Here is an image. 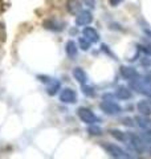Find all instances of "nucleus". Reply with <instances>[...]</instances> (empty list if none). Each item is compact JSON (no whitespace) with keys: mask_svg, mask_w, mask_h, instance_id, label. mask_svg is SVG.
I'll return each instance as SVG.
<instances>
[{"mask_svg":"<svg viewBox=\"0 0 151 159\" xmlns=\"http://www.w3.org/2000/svg\"><path fill=\"white\" fill-rule=\"evenodd\" d=\"M78 116L81 117V119H84V121L88 122V123H93L95 121L94 114L90 110H88V109H80V110H78Z\"/></svg>","mask_w":151,"mask_h":159,"instance_id":"nucleus-1","label":"nucleus"},{"mask_svg":"<svg viewBox=\"0 0 151 159\" xmlns=\"http://www.w3.org/2000/svg\"><path fill=\"white\" fill-rule=\"evenodd\" d=\"M138 107H139V110L142 111L143 114H147V116L150 114V107L146 105V102H140L139 105H138Z\"/></svg>","mask_w":151,"mask_h":159,"instance_id":"nucleus-5","label":"nucleus"},{"mask_svg":"<svg viewBox=\"0 0 151 159\" xmlns=\"http://www.w3.org/2000/svg\"><path fill=\"white\" fill-rule=\"evenodd\" d=\"M118 96H119L121 98H130V97H131V94H130V92L127 90V89L121 88L119 90H118Z\"/></svg>","mask_w":151,"mask_h":159,"instance_id":"nucleus-4","label":"nucleus"},{"mask_svg":"<svg viewBox=\"0 0 151 159\" xmlns=\"http://www.w3.org/2000/svg\"><path fill=\"white\" fill-rule=\"evenodd\" d=\"M61 99L64 102H74L76 99V94L70 90V89H66L62 94H61Z\"/></svg>","mask_w":151,"mask_h":159,"instance_id":"nucleus-3","label":"nucleus"},{"mask_svg":"<svg viewBox=\"0 0 151 159\" xmlns=\"http://www.w3.org/2000/svg\"><path fill=\"white\" fill-rule=\"evenodd\" d=\"M105 148L112 154L113 157H125V152L122 148H119L118 146H113V145H106L105 146Z\"/></svg>","mask_w":151,"mask_h":159,"instance_id":"nucleus-2","label":"nucleus"},{"mask_svg":"<svg viewBox=\"0 0 151 159\" xmlns=\"http://www.w3.org/2000/svg\"><path fill=\"white\" fill-rule=\"evenodd\" d=\"M110 133H112L113 137L121 139V141H125V135H123V134H121V131H118V130H112Z\"/></svg>","mask_w":151,"mask_h":159,"instance_id":"nucleus-6","label":"nucleus"}]
</instances>
